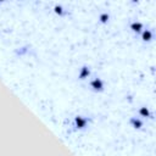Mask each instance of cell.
<instances>
[{"label": "cell", "instance_id": "3957f363", "mask_svg": "<svg viewBox=\"0 0 156 156\" xmlns=\"http://www.w3.org/2000/svg\"><path fill=\"white\" fill-rule=\"evenodd\" d=\"M138 113H139V116L143 117V118H151V117H152L151 111H150L146 106H141V107H139Z\"/></svg>", "mask_w": 156, "mask_h": 156}, {"label": "cell", "instance_id": "7a4b0ae2", "mask_svg": "<svg viewBox=\"0 0 156 156\" xmlns=\"http://www.w3.org/2000/svg\"><path fill=\"white\" fill-rule=\"evenodd\" d=\"M89 85L90 88L94 90V91H102L104 88H105V83L101 78L96 77V78H93L90 82H89Z\"/></svg>", "mask_w": 156, "mask_h": 156}, {"label": "cell", "instance_id": "8992f818", "mask_svg": "<svg viewBox=\"0 0 156 156\" xmlns=\"http://www.w3.org/2000/svg\"><path fill=\"white\" fill-rule=\"evenodd\" d=\"M143 23L141 22H138V21H134V22H132L130 23V26H129V28L132 29V32H134V33H140L141 30H143Z\"/></svg>", "mask_w": 156, "mask_h": 156}, {"label": "cell", "instance_id": "6da1fadb", "mask_svg": "<svg viewBox=\"0 0 156 156\" xmlns=\"http://www.w3.org/2000/svg\"><path fill=\"white\" fill-rule=\"evenodd\" d=\"M89 124V118L85 116H76L73 119V126L76 129H84Z\"/></svg>", "mask_w": 156, "mask_h": 156}, {"label": "cell", "instance_id": "52a82bcc", "mask_svg": "<svg viewBox=\"0 0 156 156\" xmlns=\"http://www.w3.org/2000/svg\"><path fill=\"white\" fill-rule=\"evenodd\" d=\"M151 39H152V30L149 29V28L144 29L143 33H141V40L145 41V43H149V41H151Z\"/></svg>", "mask_w": 156, "mask_h": 156}, {"label": "cell", "instance_id": "277c9868", "mask_svg": "<svg viewBox=\"0 0 156 156\" xmlns=\"http://www.w3.org/2000/svg\"><path fill=\"white\" fill-rule=\"evenodd\" d=\"M129 123H130V124H132V127H133V128H135V129H140V128L144 126L143 119H140L139 117H132V118L129 119Z\"/></svg>", "mask_w": 156, "mask_h": 156}, {"label": "cell", "instance_id": "5b68a950", "mask_svg": "<svg viewBox=\"0 0 156 156\" xmlns=\"http://www.w3.org/2000/svg\"><path fill=\"white\" fill-rule=\"evenodd\" d=\"M89 76H90V69H89V67H88V66H83V67L80 68V71H79L78 78H79L80 80H84V79H87Z\"/></svg>", "mask_w": 156, "mask_h": 156}, {"label": "cell", "instance_id": "ba28073f", "mask_svg": "<svg viewBox=\"0 0 156 156\" xmlns=\"http://www.w3.org/2000/svg\"><path fill=\"white\" fill-rule=\"evenodd\" d=\"M54 11H55L58 16H65V15L68 13L67 11H65V9H63L61 5H55V6H54Z\"/></svg>", "mask_w": 156, "mask_h": 156}, {"label": "cell", "instance_id": "9c48e42d", "mask_svg": "<svg viewBox=\"0 0 156 156\" xmlns=\"http://www.w3.org/2000/svg\"><path fill=\"white\" fill-rule=\"evenodd\" d=\"M99 20H100V22H101V23H107V22H108V20H110V15H108L107 12H102V13H100Z\"/></svg>", "mask_w": 156, "mask_h": 156}]
</instances>
